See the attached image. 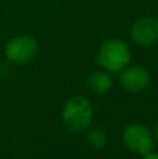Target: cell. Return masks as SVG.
<instances>
[{
  "mask_svg": "<svg viewBox=\"0 0 158 159\" xmlns=\"http://www.w3.org/2000/svg\"><path fill=\"white\" fill-rule=\"evenodd\" d=\"M154 138L158 141V121H157V124H156V131H154Z\"/></svg>",
  "mask_w": 158,
  "mask_h": 159,
  "instance_id": "obj_10",
  "label": "cell"
},
{
  "mask_svg": "<svg viewBox=\"0 0 158 159\" xmlns=\"http://www.w3.org/2000/svg\"><path fill=\"white\" fill-rule=\"evenodd\" d=\"M38 41L28 35H18L8 39L6 43L4 53L8 61L16 64H27L38 55Z\"/></svg>",
  "mask_w": 158,
  "mask_h": 159,
  "instance_id": "obj_4",
  "label": "cell"
},
{
  "mask_svg": "<svg viewBox=\"0 0 158 159\" xmlns=\"http://www.w3.org/2000/svg\"><path fill=\"white\" fill-rule=\"evenodd\" d=\"M132 53L129 46L120 39H108L101 45L95 61L102 70L116 74L129 66Z\"/></svg>",
  "mask_w": 158,
  "mask_h": 159,
  "instance_id": "obj_1",
  "label": "cell"
},
{
  "mask_svg": "<svg viewBox=\"0 0 158 159\" xmlns=\"http://www.w3.org/2000/svg\"><path fill=\"white\" fill-rule=\"evenodd\" d=\"M86 84H87V89L90 92L95 93V95H105L112 88L111 73L105 71V70H98V71L92 73L87 78Z\"/></svg>",
  "mask_w": 158,
  "mask_h": 159,
  "instance_id": "obj_7",
  "label": "cell"
},
{
  "mask_svg": "<svg viewBox=\"0 0 158 159\" xmlns=\"http://www.w3.org/2000/svg\"><path fill=\"white\" fill-rule=\"evenodd\" d=\"M143 159H158V154L154 152V151H151V152H148L147 155H144Z\"/></svg>",
  "mask_w": 158,
  "mask_h": 159,
  "instance_id": "obj_9",
  "label": "cell"
},
{
  "mask_svg": "<svg viewBox=\"0 0 158 159\" xmlns=\"http://www.w3.org/2000/svg\"><path fill=\"white\" fill-rule=\"evenodd\" d=\"M130 38L140 46H151L158 42V18L146 16L136 20L130 27Z\"/></svg>",
  "mask_w": 158,
  "mask_h": 159,
  "instance_id": "obj_5",
  "label": "cell"
},
{
  "mask_svg": "<svg viewBox=\"0 0 158 159\" xmlns=\"http://www.w3.org/2000/svg\"><path fill=\"white\" fill-rule=\"evenodd\" d=\"M87 143L95 149H101L106 145L108 143V135L106 131L101 127H95V129L87 130Z\"/></svg>",
  "mask_w": 158,
  "mask_h": 159,
  "instance_id": "obj_8",
  "label": "cell"
},
{
  "mask_svg": "<svg viewBox=\"0 0 158 159\" xmlns=\"http://www.w3.org/2000/svg\"><path fill=\"white\" fill-rule=\"evenodd\" d=\"M94 117L91 102L84 96H73L64 103L62 110V120L67 130L73 133H83L90 129Z\"/></svg>",
  "mask_w": 158,
  "mask_h": 159,
  "instance_id": "obj_2",
  "label": "cell"
},
{
  "mask_svg": "<svg viewBox=\"0 0 158 159\" xmlns=\"http://www.w3.org/2000/svg\"><path fill=\"white\" fill-rule=\"evenodd\" d=\"M119 84L129 92H140L151 84V74L146 67L128 66L119 73Z\"/></svg>",
  "mask_w": 158,
  "mask_h": 159,
  "instance_id": "obj_6",
  "label": "cell"
},
{
  "mask_svg": "<svg viewBox=\"0 0 158 159\" xmlns=\"http://www.w3.org/2000/svg\"><path fill=\"white\" fill-rule=\"evenodd\" d=\"M122 140L129 151L140 157L151 152L156 145L154 134L150 131V129L140 123H132L126 126L122 133Z\"/></svg>",
  "mask_w": 158,
  "mask_h": 159,
  "instance_id": "obj_3",
  "label": "cell"
}]
</instances>
